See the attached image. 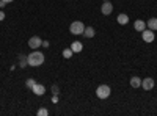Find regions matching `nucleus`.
<instances>
[{
  "instance_id": "f257e3e1",
  "label": "nucleus",
  "mask_w": 157,
  "mask_h": 116,
  "mask_svg": "<svg viewBox=\"0 0 157 116\" xmlns=\"http://www.w3.org/2000/svg\"><path fill=\"white\" fill-rule=\"evenodd\" d=\"M27 58H29V66H32V68L41 66V64L44 63V60H46L44 54H43V52H39L38 49H36V50H33L32 54H29V55H27Z\"/></svg>"
},
{
  "instance_id": "f03ea898",
  "label": "nucleus",
  "mask_w": 157,
  "mask_h": 116,
  "mask_svg": "<svg viewBox=\"0 0 157 116\" xmlns=\"http://www.w3.org/2000/svg\"><path fill=\"white\" fill-rule=\"evenodd\" d=\"M110 94H112V89H110L109 85H99L98 89H96V96H98L99 99H102V100H104V99H109Z\"/></svg>"
},
{
  "instance_id": "7ed1b4c3",
  "label": "nucleus",
  "mask_w": 157,
  "mask_h": 116,
  "mask_svg": "<svg viewBox=\"0 0 157 116\" xmlns=\"http://www.w3.org/2000/svg\"><path fill=\"white\" fill-rule=\"evenodd\" d=\"M83 30H85V24H83L82 21H75V22H72V24H71V27H69V32H71L72 35H75V36L83 35Z\"/></svg>"
},
{
  "instance_id": "20e7f679",
  "label": "nucleus",
  "mask_w": 157,
  "mask_h": 116,
  "mask_svg": "<svg viewBox=\"0 0 157 116\" xmlns=\"http://www.w3.org/2000/svg\"><path fill=\"white\" fill-rule=\"evenodd\" d=\"M141 38H143V41H145V43H154V39H155V35H154V32L152 30H143L141 32Z\"/></svg>"
},
{
  "instance_id": "39448f33",
  "label": "nucleus",
  "mask_w": 157,
  "mask_h": 116,
  "mask_svg": "<svg viewBox=\"0 0 157 116\" xmlns=\"http://www.w3.org/2000/svg\"><path fill=\"white\" fill-rule=\"evenodd\" d=\"M41 44H43V41H41V38H39V36H32L30 39H29V47L33 49V50L39 49V47H41Z\"/></svg>"
},
{
  "instance_id": "423d86ee",
  "label": "nucleus",
  "mask_w": 157,
  "mask_h": 116,
  "mask_svg": "<svg viewBox=\"0 0 157 116\" xmlns=\"http://www.w3.org/2000/svg\"><path fill=\"white\" fill-rule=\"evenodd\" d=\"M155 85L154 79H151V77H146V79H143L141 80V88L145 89V91H149V89H152Z\"/></svg>"
},
{
  "instance_id": "0eeeda50",
  "label": "nucleus",
  "mask_w": 157,
  "mask_h": 116,
  "mask_svg": "<svg viewBox=\"0 0 157 116\" xmlns=\"http://www.w3.org/2000/svg\"><path fill=\"white\" fill-rule=\"evenodd\" d=\"M112 11H113V5H112L110 0H107V2H104V3H102V6H101V13H102L104 16L112 14Z\"/></svg>"
},
{
  "instance_id": "6e6552de",
  "label": "nucleus",
  "mask_w": 157,
  "mask_h": 116,
  "mask_svg": "<svg viewBox=\"0 0 157 116\" xmlns=\"http://www.w3.org/2000/svg\"><path fill=\"white\" fill-rule=\"evenodd\" d=\"M32 91L36 94V96H43L46 93V86L41 85V83H35V86L32 88Z\"/></svg>"
},
{
  "instance_id": "1a4fd4ad",
  "label": "nucleus",
  "mask_w": 157,
  "mask_h": 116,
  "mask_svg": "<svg viewBox=\"0 0 157 116\" xmlns=\"http://www.w3.org/2000/svg\"><path fill=\"white\" fill-rule=\"evenodd\" d=\"M71 49H72L74 54H80L83 50V44L80 41H74V43H71Z\"/></svg>"
},
{
  "instance_id": "9d476101",
  "label": "nucleus",
  "mask_w": 157,
  "mask_h": 116,
  "mask_svg": "<svg viewBox=\"0 0 157 116\" xmlns=\"http://www.w3.org/2000/svg\"><path fill=\"white\" fill-rule=\"evenodd\" d=\"M134 28H135L137 32H143V30L146 28V22L141 21V19H137V21L134 22Z\"/></svg>"
},
{
  "instance_id": "9b49d317",
  "label": "nucleus",
  "mask_w": 157,
  "mask_h": 116,
  "mask_svg": "<svg viewBox=\"0 0 157 116\" xmlns=\"http://www.w3.org/2000/svg\"><path fill=\"white\" fill-rule=\"evenodd\" d=\"M116 22L120 24V25H126V24L129 22V16H127V14H124V13H121V14H118Z\"/></svg>"
},
{
  "instance_id": "f8f14e48",
  "label": "nucleus",
  "mask_w": 157,
  "mask_h": 116,
  "mask_svg": "<svg viewBox=\"0 0 157 116\" xmlns=\"http://www.w3.org/2000/svg\"><path fill=\"white\" fill-rule=\"evenodd\" d=\"M146 27H148L149 30L155 32V30H157V17H151V19L146 22Z\"/></svg>"
},
{
  "instance_id": "ddd939ff",
  "label": "nucleus",
  "mask_w": 157,
  "mask_h": 116,
  "mask_svg": "<svg viewBox=\"0 0 157 116\" xmlns=\"http://www.w3.org/2000/svg\"><path fill=\"white\" fill-rule=\"evenodd\" d=\"M94 35H96V32H94L93 27H85V30H83V36L85 38H88V39H90V38H93Z\"/></svg>"
},
{
  "instance_id": "4468645a",
  "label": "nucleus",
  "mask_w": 157,
  "mask_h": 116,
  "mask_svg": "<svg viewBox=\"0 0 157 116\" xmlns=\"http://www.w3.org/2000/svg\"><path fill=\"white\" fill-rule=\"evenodd\" d=\"M130 86L132 88H140L141 86V79L140 77H132V79H130Z\"/></svg>"
},
{
  "instance_id": "2eb2a0df",
  "label": "nucleus",
  "mask_w": 157,
  "mask_h": 116,
  "mask_svg": "<svg viewBox=\"0 0 157 116\" xmlns=\"http://www.w3.org/2000/svg\"><path fill=\"white\" fill-rule=\"evenodd\" d=\"M27 64H29V58L27 57H25V55H19V68H25V66H27Z\"/></svg>"
},
{
  "instance_id": "dca6fc26",
  "label": "nucleus",
  "mask_w": 157,
  "mask_h": 116,
  "mask_svg": "<svg viewBox=\"0 0 157 116\" xmlns=\"http://www.w3.org/2000/svg\"><path fill=\"white\" fill-rule=\"evenodd\" d=\"M61 55L66 58V60H69V58L74 55V52H72V49H71V47H68V49H64V50H63V54H61Z\"/></svg>"
},
{
  "instance_id": "f3484780",
  "label": "nucleus",
  "mask_w": 157,
  "mask_h": 116,
  "mask_svg": "<svg viewBox=\"0 0 157 116\" xmlns=\"http://www.w3.org/2000/svg\"><path fill=\"white\" fill-rule=\"evenodd\" d=\"M35 83H36V80H33V79H27V82H25V86L32 89V88L35 86Z\"/></svg>"
},
{
  "instance_id": "a211bd4d",
  "label": "nucleus",
  "mask_w": 157,
  "mask_h": 116,
  "mask_svg": "<svg viewBox=\"0 0 157 116\" xmlns=\"http://www.w3.org/2000/svg\"><path fill=\"white\" fill-rule=\"evenodd\" d=\"M49 114V110L47 108H39L38 110V116H47Z\"/></svg>"
},
{
  "instance_id": "6ab92c4d",
  "label": "nucleus",
  "mask_w": 157,
  "mask_h": 116,
  "mask_svg": "<svg viewBox=\"0 0 157 116\" xmlns=\"http://www.w3.org/2000/svg\"><path fill=\"white\" fill-rule=\"evenodd\" d=\"M52 93H54V94H58V86H57V85L52 86Z\"/></svg>"
},
{
  "instance_id": "aec40b11",
  "label": "nucleus",
  "mask_w": 157,
  "mask_h": 116,
  "mask_svg": "<svg viewBox=\"0 0 157 116\" xmlns=\"http://www.w3.org/2000/svg\"><path fill=\"white\" fill-rule=\"evenodd\" d=\"M3 19H5V13H3L2 9H0V22H2Z\"/></svg>"
},
{
  "instance_id": "412c9836",
  "label": "nucleus",
  "mask_w": 157,
  "mask_h": 116,
  "mask_svg": "<svg viewBox=\"0 0 157 116\" xmlns=\"http://www.w3.org/2000/svg\"><path fill=\"white\" fill-rule=\"evenodd\" d=\"M41 46H43V47H46V49H47V47H49V41H43V44H41Z\"/></svg>"
},
{
  "instance_id": "4be33fe9",
  "label": "nucleus",
  "mask_w": 157,
  "mask_h": 116,
  "mask_svg": "<svg viewBox=\"0 0 157 116\" xmlns=\"http://www.w3.org/2000/svg\"><path fill=\"white\" fill-rule=\"evenodd\" d=\"M3 6H5V3H3V2H2V0H0V9H2V8H3Z\"/></svg>"
},
{
  "instance_id": "5701e85b",
  "label": "nucleus",
  "mask_w": 157,
  "mask_h": 116,
  "mask_svg": "<svg viewBox=\"0 0 157 116\" xmlns=\"http://www.w3.org/2000/svg\"><path fill=\"white\" fill-rule=\"evenodd\" d=\"M2 2H3V3H11L13 0H2Z\"/></svg>"
},
{
  "instance_id": "b1692460",
  "label": "nucleus",
  "mask_w": 157,
  "mask_h": 116,
  "mask_svg": "<svg viewBox=\"0 0 157 116\" xmlns=\"http://www.w3.org/2000/svg\"><path fill=\"white\" fill-rule=\"evenodd\" d=\"M102 2H107V0H102Z\"/></svg>"
}]
</instances>
